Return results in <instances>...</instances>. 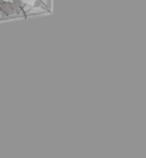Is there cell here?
<instances>
[{"label":"cell","mask_w":146,"mask_h":158,"mask_svg":"<svg viewBox=\"0 0 146 158\" xmlns=\"http://www.w3.org/2000/svg\"><path fill=\"white\" fill-rule=\"evenodd\" d=\"M24 4H26L28 6H33V5L36 4L37 0H22Z\"/></svg>","instance_id":"6da1fadb"},{"label":"cell","mask_w":146,"mask_h":158,"mask_svg":"<svg viewBox=\"0 0 146 158\" xmlns=\"http://www.w3.org/2000/svg\"><path fill=\"white\" fill-rule=\"evenodd\" d=\"M2 1H5V2H7V1H9V0H2Z\"/></svg>","instance_id":"7a4b0ae2"},{"label":"cell","mask_w":146,"mask_h":158,"mask_svg":"<svg viewBox=\"0 0 146 158\" xmlns=\"http://www.w3.org/2000/svg\"><path fill=\"white\" fill-rule=\"evenodd\" d=\"M42 1H44L45 4H46V2H47V0H42Z\"/></svg>","instance_id":"3957f363"}]
</instances>
